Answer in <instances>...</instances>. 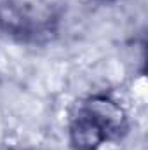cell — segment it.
Masks as SVG:
<instances>
[{"instance_id": "cell-1", "label": "cell", "mask_w": 148, "mask_h": 150, "mask_svg": "<svg viewBox=\"0 0 148 150\" xmlns=\"http://www.w3.org/2000/svg\"><path fill=\"white\" fill-rule=\"evenodd\" d=\"M0 26L16 37L37 38L49 32L51 18L49 14L38 11L33 4L9 0L0 5Z\"/></svg>"}, {"instance_id": "cell-2", "label": "cell", "mask_w": 148, "mask_h": 150, "mask_svg": "<svg viewBox=\"0 0 148 150\" xmlns=\"http://www.w3.org/2000/svg\"><path fill=\"white\" fill-rule=\"evenodd\" d=\"M87 112L108 134V138L118 136L125 129V115L117 101L110 100L108 96H94L91 98L85 107L82 108Z\"/></svg>"}, {"instance_id": "cell-3", "label": "cell", "mask_w": 148, "mask_h": 150, "mask_svg": "<svg viewBox=\"0 0 148 150\" xmlns=\"http://www.w3.org/2000/svg\"><path fill=\"white\" fill-rule=\"evenodd\" d=\"M70 138L77 150H98L101 147V143L110 140L106 131L84 110L72 122Z\"/></svg>"}]
</instances>
